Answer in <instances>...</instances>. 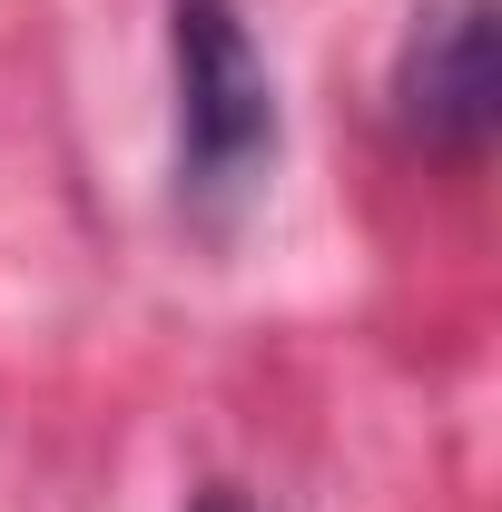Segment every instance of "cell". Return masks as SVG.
I'll list each match as a JSON object with an SVG mask.
<instances>
[{
    "mask_svg": "<svg viewBox=\"0 0 502 512\" xmlns=\"http://www.w3.org/2000/svg\"><path fill=\"white\" fill-rule=\"evenodd\" d=\"M168 69H178V207L197 227H227L286 148L276 69H266L237 0H178L168 10Z\"/></svg>",
    "mask_w": 502,
    "mask_h": 512,
    "instance_id": "6da1fadb",
    "label": "cell"
},
{
    "mask_svg": "<svg viewBox=\"0 0 502 512\" xmlns=\"http://www.w3.org/2000/svg\"><path fill=\"white\" fill-rule=\"evenodd\" d=\"M502 10L493 0H414L404 40H394V128L434 158H483L502 119Z\"/></svg>",
    "mask_w": 502,
    "mask_h": 512,
    "instance_id": "7a4b0ae2",
    "label": "cell"
},
{
    "mask_svg": "<svg viewBox=\"0 0 502 512\" xmlns=\"http://www.w3.org/2000/svg\"><path fill=\"white\" fill-rule=\"evenodd\" d=\"M188 512H256V503H247V493H237V483H207V493H197Z\"/></svg>",
    "mask_w": 502,
    "mask_h": 512,
    "instance_id": "3957f363",
    "label": "cell"
}]
</instances>
